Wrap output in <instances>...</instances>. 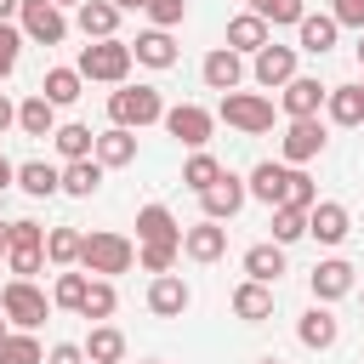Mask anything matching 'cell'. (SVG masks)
Returning <instances> with one entry per match:
<instances>
[{
	"instance_id": "obj_1",
	"label": "cell",
	"mask_w": 364,
	"mask_h": 364,
	"mask_svg": "<svg viewBox=\"0 0 364 364\" xmlns=\"http://www.w3.org/2000/svg\"><path fill=\"white\" fill-rule=\"evenodd\" d=\"M250 199H262L267 210H279V205H296V210H313L318 205V188H313V176L307 171H296V165H273V159H262L256 171H250Z\"/></svg>"
},
{
	"instance_id": "obj_2",
	"label": "cell",
	"mask_w": 364,
	"mask_h": 364,
	"mask_svg": "<svg viewBox=\"0 0 364 364\" xmlns=\"http://www.w3.org/2000/svg\"><path fill=\"white\" fill-rule=\"evenodd\" d=\"M136 262V245L125 239V233H85V245H80V267L85 273H97V279H114V273H125Z\"/></svg>"
},
{
	"instance_id": "obj_3",
	"label": "cell",
	"mask_w": 364,
	"mask_h": 364,
	"mask_svg": "<svg viewBox=\"0 0 364 364\" xmlns=\"http://www.w3.org/2000/svg\"><path fill=\"white\" fill-rule=\"evenodd\" d=\"M131 63H136V51H131L125 40H91V46L80 51V74H85V80H102V85H125Z\"/></svg>"
},
{
	"instance_id": "obj_4",
	"label": "cell",
	"mask_w": 364,
	"mask_h": 364,
	"mask_svg": "<svg viewBox=\"0 0 364 364\" xmlns=\"http://www.w3.org/2000/svg\"><path fill=\"white\" fill-rule=\"evenodd\" d=\"M108 119H114V125L142 131V125L165 119V102H159V91H154V85H119V91H108Z\"/></svg>"
},
{
	"instance_id": "obj_5",
	"label": "cell",
	"mask_w": 364,
	"mask_h": 364,
	"mask_svg": "<svg viewBox=\"0 0 364 364\" xmlns=\"http://www.w3.org/2000/svg\"><path fill=\"white\" fill-rule=\"evenodd\" d=\"M0 313H6L17 330H34V324H46L51 301H46V290H40L34 279H11V284L0 290Z\"/></svg>"
},
{
	"instance_id": "obj_6",
	"label": "cell",
	"mask_w": 364,
	"mask_h": 364,
	"mask_svg": "<svg viewBox=\"0 0 364 364\" xmlns=\"http://www.w3.org/2000/svg\"><path fill=\"white\" fill-rule=\"evenodd\" d=\"M222 119L245 136H262V131H273V102L256 91H222Z\"/></svg>"
},
{
	"instance_id": "obj_7",
	"label": "cell",
	"mask_w": 364,
	"mask_h": 364,
	"mask_svg": "<svg viewBox=\"0 0 364 364\" xmlns=\"http://www.w3.org/2000/svg\"><path fill=\"white\" fill-rule=\"evenodd\" d=\"M46 262V228L40 222H11V245H6V267L17 279H34Z\"/></svg>"
},
{
	"instance_id": "obj_8",
	"label": "cell",
	"mask_w": 364,
	"mask_h": 364,
	"mask_svg": "<svg viewBox=\"0 0 364 364\" xmlns=\"http://www.w3.org/2000/svg\"><path fill=\"white\" fill-rule=\"evenodd\" d=\"M17 17H23V34L40 40V46H63V34H68V17H63L57 0H23Z\"/></svg>"
},
{
	"instance_id": "obj_9",
	"label": "cell",
	"mask_w": 364,
	"mask_h": 364,
	"mask_svg": "<svg viewBox=\"0 0 364 364\" xmlns=\"http://www.w3.org/2000/svg\"><path fill=\"white\" fill-rule=\"evenodd\" d=\"M245 199H250V188H245L233 171H222V176L199 193V205H205V216H210V222H233V216L245 210Z\"/></svg>"
},
{
	"instance_id": "obj_10",
	"label": "cell",
	"mask_w": 364,
	"mask_h": 364,
	"mask_svg": "<svg viewBox=\"0 0 364 364\" xmlns=\"http://www.w3.org/2000/svg\"><path fill=\"white\" fill-rule=\"evenodd\" d=\"M210 125H216V119H210L199 102H176V108H165V131H171L182 148H205V142H210Z\"/></svg>"
},
{
	"instance_id": "obj_11",
	"label": "cell",
	"mask_w": 364,
	"mask_h": 364,
	"mask_svg": "<svg viewBox=\"0 0 364 364\" xmlns=\"http://www.w3.org/2000/svg\"><path fill=\"white\" fill-rule=\"evenodd\" d=\"M279 148H284V165L318 159V154H324V125H318V114H313V119H290L284 136H279Z\"/></svg>"
},
{
	"instance_id": "obj_12",
	"label": "cell",
	"mask_w": 364,
	"mask_h": 364,
	"mask_svg": "<svg viewBox=\"0 0 364 364\" xmlns=\"http://www.w3.org/2000/svg\"><path fill=\"white\" fill-rule=\"evenodd\" d=\"M307 233H313L318 245H341V239L353 233V216H347V205H336V199H318V205L307 210Z\"/></svg>"
},
{
	"instance_id": "obj_13",
	"label": "cell",
	"mask_w": 364,
	"mask_h": 364,
	"mask_svg": "<svg viewBox=\"0 0 364 364\" xmlns=\"http://www.w3.org/2000/svg\"><path fill=\"white\" fill-rule=\"evenodd\" d=\"M353 262H341V256H330V262H318L313 273H307V284H313V301H341L347 290H353Z\"/></svg>"
},
{
	"instance_id": "obj_14",
	"label": "cell",
	"mask_w": 364,
	"mask_h": 364,
	"mask_svg": "<svg viewBox=\"0 0 364 364\" xmlns=\"http://www.w3.org/2000/svg\"><path fill=\"white\" fill-rule=\"evenodd\" d=\"M188 301H193V290H188L176 273H154V284H148V313H159V318H182Z\"/></svg>"
},
{
	"instance_id": "obj_15",
	"label": "cell",
	"mask_w": 364,
	"mask_h": 364,
	"mask_svg": "<svg viewBox=\"0 0 364 364\" xmlns=\"http://www.w3.org/2000/svg\"><path fill=\"white\" fill-rule=\"evenodd\" d=\"M290 80H296V46H273L267 40L256 51V85L273 91V85H290Z\"/></svg>"
},
{
	"instance_id": "obj_16",
	"label": "cell",
	"mask_w": 364,
	"mask_h": 364,
	"mask_svg": "<svg viewBox=\"0 0 364 364\" xmlns=\"http://www.w3.org/2000/svg\"><path fill=\"white\" fill-rule=\"evenodd\" d=\"M279 91H284V97H279V108H284L290 119H313V114L324 108V97H330V91H324L318 80H307V74H296V80H290V85H279Z\"/></svg>"
},
{
	"instance_id": "obj_17",
	"label": "cell",
	"mask_w": 364,
	"mask_h": 364,
	"mask_svg": "<svg viewBox=\"0 0 364 364\" xmlns=\"http://www.w3.org/2000/svg\"><path fill=\"white\" fill-rule=\"evenodd\" d=\"M182 250H188L193 262H222V256H228V228L205 216V222H193V228L182 233Z\"/></svg>"
},
{
	"instance_id": "obj_18",
	"label": "cell",
	"mask_w": 364,
	"mask_h": 364,
	"mask_svg": "<svg viewBox=\"0 0 364 364\" xmlns=\"http://www.w3.org/2000/svg\"><path fill=\"white\" fill-rule=\"evenodd\" d=\"M199 74H205V85H210V91H239L245 63H239V51H233V46H216V51L199 63Z\"/></svg>"
},
{
	"instance_id": "obj_19",
	"label": "cell",
	"mask_w": 364,
	"mask_h": 364,
	"mask_svg": "<svg viewBox=\"0 0 364 364\" xmlns=\"http://www.w3.org/2000/svg\"><path fill=\"white\" fill-rule=\"evenodd\" d=\"M296 336H301V347H313V353H324V347H336V336H341V324H336V313H330L324 301H313V307L301 313V324H296Z\"/></svg>"
},
{
	"instance_id": "obj_20",
	"label": "cell",
	"mask_w": 364,
	"mask_h": 364,
	"mask_svg": "<svg viewBox=\"0 0 364 364\" xmlns=\"http://www.w3.org/2000/svg\"><path fill=\"white\" fill-rule=\"evenodd\" d=\"M136 239L142 245H182V228H176V216L165 205H142L136 210Z\"/></svg>"
},
{
	"instance_id": "obj_21",
	"label": "cell",
	"mask_w": 364,
	"mask_h": 364,
	"mask_svg": "<svg viewBox=\"0 0 364 364\" xmlns=\"http://www.w3.org/2000/svg\"><path fill=\"white\" fill-rule=\"evenodd\" d=\"M233 313H239L245 324H262V318H273V284H262V279H245V284L233 290Z\"/></svg>"
},
{
	"instance_id": "obj_22",
	"label": "cell",
	"mask_w": 364,
	"mask_h": 364,
	"mask_svg": "<svg viewBox=\"0 0 364 364\" xmlns=\"http://www.w3.org/2000/svg\"><path fill=\"white\" fill-rule=\"evenodd\" d=\"M114 28H119L114 0H80V34L85 40H114Z\"/></svg>"
},
{
	"instance_id": "obj_23",
	"label": "cell",
	"mask_w": 364,
	"mask_h": 364,
	"mask_svg": "<svg viewBox=\"0 0 364 364\" xmlns=\"http://www.w3.org/2000/svg\"><path fill=\"white\" fill-rule=\"evenodd\" d=\"M17 125H23V136H51L57 131V102L46 91H34L28 102H17Z\"/></svg>"
},
{
	"instance_id": "obj_24",
	"label": "cell",
	"mask_w": 364,
	"mask_h": 364,
	"mask_svg": "<svg viewBox=\"0 0 364 364\" xmlns=\"http://www.w3.org/2000/svg\"><path fill=\"white\" fill-rule=\"evenodd\" d=\"M97 159L114 171V165H131L136 159V131L131 125H108V131H97Z\"/></svg>"
},
{
	"instance_id": "obj_25",
	"label": "cell",
	"mask_w": 364,
	"mask_h": 364,
	"mask_svg": "<svg viewBox=\"0 0 364 364\" xmlns=\"http://www.w3.org/2000/svg\"><path fill=\"white\" fill-rule=\"evenodd\" d=\"M17 188L28 199H51V193H63V171L46 159H28V165H17Z\"/></svg>"
},
{
	"instance_id": "obj_26",
	"label": "cell",
	"mask_w": 364,
	"mask_h": 364,
	"mask_svg": "<svg viewBox=\"0 0 364 364\" xmlns=\"http://www.w3.org/2000/svg\"><path fill=\"white\" fill-rule=\"evenodd\" d=\"M102 171H108V165H102L97 154H91V159H68V165H63V193L91 199V193L102 188Z\"/></svg>"
},
{
	"instance_id": "obj_27",
	"label": "cell",
	"mask_w": 364,
	"mask_h": 364,
	"mask_svg": "<svg viewBox=\"0 0 364 364\" xmlns=\"http://www.w3.org/2000/svg\"><path fill=\"white\" fill-rule=\"evenodd\" d=\"M296 28H301V51H313V57H324V51L336 46V34H341V23H336L330 11H307Z\"/></svg>"
},
{
	"instance_id": "obj_28",
	"label": "cell",
	"mask_w": 364,
	"mask_h": 364,
	"mask_svg": "<svg viewBox=\"0 0 364 364\" xmlns=\"http://www.w3.org/2000/svg\"><path fill=\"white\" fill-rule=\"evenodd\" d=\"M131 51H136V63H148V68H171V63H176V40H171V28H148V34H136Z\"/></svg>"
},
{
	"instance_id": "obj_29",
	"label": "cell",
	"mask_w": 364,
	"mask_h": 364,
	"mask_svg": "<svg viewBox=\"0 0 364 364\" xmlns=\"http://www.w3.org/2000/svg\"><path fill=\"white\" fill-rule=\"evenodd\" d=\"M324 108L336 125H364V85H330Z\"/></svg>"
},
{
	"instance_id": "obj_30",
	"label": "cell",
	"mask_w": 364,
	"mask_h": 364,
	"mask_svg": "<svg viewBox=\"0 0 364 364\" xmlns=\"http://www.w3.org/2000/svg\"><path fill=\"white\" fill-rule=\"evenodd\" d=\"M245 273L262 279V284H279V273H284V245H279V239H273V245H250V250H245Z\"/></svg>"
},
{
	"instance_id": "obj_31",
	"label": "cell",
	"mask_w": 364,
	"mask_h": 364,
	"mask_svg": "<svg viewBox=\"0 0 364 364\" xmlns=\"http://www.w3.org/2000/svg\"><path fill=\"white\" fill-rule=\"evenodd\" d=\"M228 46H233V51H262V46H267V17L239 11V17L228 23Z\"/></svg>"
},
{
	"instance_id": "obj_32",
	"label": "cell",
	"mask_w": 364,
	"mask_h": 364,
	"mask_svg": "<svg viewBox=\"0 0 364 364\" xmlns=\"http://www.w3.org/2000/svg\"><path fill=\"white\" fill-rule=\"evenodd\" d=\"M85 358H91V364H119V358H125V336H119L114 324H97V330L85 336Z\"/></svg>"
},
{
	"instance_id": "obj_33",
	"label": "cell",
	"mask_w": 364,
	"mask_h": 364,
	"mask_svg": "<svg viewBox=\"0 0 364 364\" xmlns=\"http://www.w3.org/2000/svg\"><path fill=\"white\" fill-rule=\"evenodd\" d=\"M80 85H85V74L80 68H46V80H40V91L63 108V102H80Z\"/></svg>"
},
{
	"instance_id": "obj_34",
	"label": "cell",
	"mask_w": 364,
	"mask_h": 364,
	"mask_svg": "<svg viewBox=\"0 0 364 364\" xmlns=\"http://www.w3.org/2000/svg\"><path fill=\"white\" fill-rule=\"evenodd\" d=\"M51 142H57V154H63V159H91V154H97L91 125H57V131H51Z\"/></svg>"
},
{
	"instance_id": "obj_35",
	"label": "cell",
	"mask_w": 364,
	"mask_h": 364,
	"mask_svg": "<svg viewBox=\"0 0 364 364\" xmlns=\"http://www.w3.org/2000/svg\"><path fill=\"white\" fill-rule=\"evenodd\" d=\"M80 245H85V233H80V228H51V233H46V262L74 267V262H80Z\"/></svg>"
},
{
	"instance_id": "obj_36",
	"label": "cell",
	"mask_w": 364,
	"mask_h": 364,
	"mask_svg": "<svg viewBox=\"0 0 364 364\" xmlns=\"http://www.w3.org/2000/svg\"><path fill=\"white\" fill-rule=\"evenodd\" d=\"M85 290H91V273H57L51 301H57V307H68V313H80V307H85Z\"/></svg>"
},
{
	"instance_id": "obj_37",
	"label": "cell",
	"mask_w": 364,
	"mask_h": 364,
	"mask_svg": "<svg viewBox=\"0 0 364 364\" xmlns=\"http://www.w3.org/2000/svg\"><path fill=\"white\" fill-rule=\"evenodd\" d=\"M0 364H46V347H40L28 330H17V336L0 341Z\"/></svg>"
},
{
	"instance_id": "obj_38",
	"label": "cell",
	"mask_w": 364,
	"mask_h": 364,
	"mask_svg": "<svg viewBox=\"0 0 364 364\" xmlns=\"http://www.w3.org/2000/svg\"><path fill=\"white\" fill-rule=\"evenodd\" d=\"M119 307V296H114V279H91V290H85V307H80V318H108Z\"/></svg>"
},
{
	"instance_id": "obj_39",
	"label": "cell",
	"mask_w": 364,
	"mask_h": 364,
	"mask_svg": "<svg viewBox=\"0 0 364 364\" xmlns=\"http://www.w3.org/2000/svg\"><path fill=\"white\" fill-rule=\"evenodd\" d=\"M301 233H307V210H296V205H279V210H273V239H279V245H296Z\"/></svg>"
},
{
	"instance_id": "obj_40",
	"label": "cell",
	"mask_w": 364,
	"mask_h": 364,
	"mask_svg": "<svg viewBox=\"0 0 364 364\" xmlns=\"http://www.w3.org/2000/svg\"><path fill=\"white\" fill-rule=\"evenodd\" d=\"M216 176H222V165H216V159H210V154H193V159H188V165H182V182H188V188H193V193H205V188H210V182H216Z\"/></svg>"
},
{
	"instance_id": "obj_41",
	"label": "cell",
	"mask_w": 364,
	"mask_h": 364,
	"mask_svg": "<svg viewBox=\"0 0 364 364\" xmlns=\"http://www.w3.org/2000/svg\"><path fill=\"white\" fill-rule=\"evenodd\" d=\"M176 250H182V245H142L136 262H142L148 273H171V267H176Z\"/></svg>"
},
{
	"instance_id": "obj_42",
	"label": "cell",
	"mask_w": 364,
	"mask_h": 364,
	"mask_svg": "<svg viewBox=\"0 0 364 364\" xmlns=\"http://www.w3.org/2000/svg\"><path fill=\"white\" fill-rule=\"evenodd\" d=\"M256 17H267V23H301L307 17V0H267Z\"/></svg>"
},
{
	"instance_id": "obj_43",
	"label": "cell",
	"mask_w": 364,
	"mask_h": 364,
	"mask_svg": "<svg viewBox=\"0 0 364 364\" xmlns=\"http://www.w3.org/2000/svg\"><path fill=\"white\" fill-rule=\"evenodd\" d=\"M142 11L154 17V28H176V23H182V11H188V0H148Z\"/></svg>"
},
{
	"instance_id": "obj_44",
	"label": "cell",
	"mask_w": 364,
	"mask_h": 364,
	"mask_svg": "<svg viewBox=\"0 0 364 364\" xmlns=\"http://www.w3.org/2000/svg\"><path fill=\"white\" fill-rule=\"evenodd\" d=\"M17 51H23V34H17L11 23H0V80L17 68Z\"/></svg>"
},
{
	"instance_id": "obj_45",
	"label": "cell",
	"mask_w": 364,
	"mask_h": 364,
	"mask_svg": "<svg viewBox=\"0 0 364 364\" xmlns=\"http://www.w3.org/2000/svg\"><path fill=\"white\" fill-rule=\"evenodd\" d=\"M330 17H336L341 28H358V34H364V0H330Z\"/></svg>"
},
{
	"instance_id": "obj_46",
	"label": "cell",
	"mask_w": 364,
	"mask_h": 364,
	"mask_svg": "<svg viewBox=\"0 0 364 364\" xmlns=\"http://www.w3.org/2000/svg\"><path fill=\"white\" fill-rule=\"evenodd\" d=\"M46 364H85V347H74V341H57V347L46 353Z\"/></svg>"
},
{
	"instance_id": "obj_47",
	"label": "cell",
	"mask_w": 364,
	"mask_h": 364,
	"mask_svg": "<svg viewBox=\"0 0 364 364\" xmlns=\"http://www.w3.org/2000/svg\"><path fill=\"white\" fill-rule=\"evenodd\" d=\"M11 125H17V108H11V102H6V97H0V136H6V131H11Z\"/></svg>"
},
{
	"instance_id": "obj_48",
	"label": "cell",
	"mask_w": 364,
	"mask_h": 364,
	"mask_svg": "<svg viewBox=\"0 0 364 364\" xmlns=\"http://www.w3.org/2000/svg\"><path fill=\"white\" fill-rule=\"evenodd\" d=\"M11 182H17V165H11V159H0V193H6Z\"/></svg>"
},
{
	"instance_id": "obj_49",
	"label": "cell",
	"mask_w": 364,
	"mask_h": 364,
	"mask_svg": "<svg viewBox=\"0 0 364 364\" xmlns=\"http://www.w3.org/2000/svg\"><path fill=\"white\" fill-rule=\"evenodd\" d=\"M11 11H23V0H0V23H6Z\"/></svg>"
},
{
	"instance_id": "obj_50",
	"label": "cell",
	"mask_w": 364,
	"mask_h": 364,
	"mask_svg": "<svg viewBox=\"0 0 364 364\" xmlns=\"http://www.w3.org/2000/svg\"><path fill=\"white\" fill-rule=\"evenodd\" d=\"M114 6H119V11H142L148 0H114Z\"/></svg>"
},
{
	"instance_id": "obj_51",
	"label": "cell",
	"mask_w": 364,
	"mask_h": 364,
	"mask_svg": "<svg viewBox=\"0 0 364 364\" xmlns=\"http://www.w3.org/2000/svg\"><path fill=\"white\" fill-rule=\"evenodd\" d=\"M6 245H11V222H0V256H6Z\"/></svg>"
},
{
	"instance_id": "obj_52",
	"label": "cell",
	"mask_w": 364,
	"mask_h": 364,
	"mask_svg": "<svg viewBox=\"0 0 364 364\" xmlns=\"http://www.w3.org/2000/svg\"><path fill=\"white\" fill-rule=\"evenodd\" d=\"M262 6H267V0H250V11H262Z\"/></svg>"
},
{
	"instance_id": "obj_53",
	"label": "cell",
	"mask_w": 364,
	"mask_h": 364,
	"mask_svg": "<svg viewBox=\"0 0 364 364\" xmlns=\"http://www.w3.org/2000/svg\"><path fill=\"white\" fill-rule=\"evenodd\" d=\"M358 63H364V34H358Z\"/></svg>"
},
{
	"instance_id": "obj_54",
	"label": "cell",
	"mask_w": 364,
	"mask_h": 364,
	"mask_svg": "<svg viewBox=\"0 0 364 364\" xmlns=\"http://www.w3.org/2000/svg\"><path fill=\"white\" fill-rule=\"evenodd\" d=\"M6 336H11V330H6V324H0V341H6Z\"/></svg>"
},
{
	"instance_id": "obj_55",
	"label": "cell",
	"mask_w": 364,
	"mask_h": 364,
	"mask_svg": "<svg viewBox=\"0 0 364 364\" xmlns=\"http://www.w3.org/2000/svg\"><path fill=\"white\" fill-rule=\"evenodd\" d=\"M57 6H80V0H57Z\"/></svg>"
},
{
	"instance_id": "obj_56",
	"label": "cell",
	"mask_w": 364,
	"mask_h": 364,
	"mask_svg": "<svg viewBox=\"0 0 364 364\" xmlns=\"http://www.w3.org/2000/svg\"><path fill=\"white\" fill-rule=\"evenodd\" d=\"M262 364H279V358H262Z\"/></svg>"
},
{
	"instance_id": "obj_57",
	"label": "cell",
	"mask_w": 364,
	"mask_h": 364,
	"mask_svg": "<svg viewBox=\"0 0 364 364\" xmlns=\"http://www.w3.org/2000/svg\"><path fill=\"white\" fill-rule=\"evenodd\" d=\"M358 85H364V80H358Z\"/></svg>"
}]
</instances>
